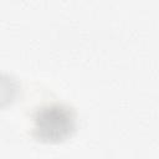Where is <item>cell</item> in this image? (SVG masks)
I'll return each instance as SVG.
<instances>
[{
	"label": "cell",
	"instance_id": "6da1fadb",
	"mask_svg": "<svg viewBox=\"0 0 159 159\" xmlns=\"http://www.w3.org/2000/svg\"><path fill=\"white\" fill-rule=\"evenodd\" d=\"M76 112L65 103L43 104L32 114V134L42 143H61L76 130Z\"/></svg>",
	"mask_w": 159,
	"mask_h": 159
},
{
	"label": "cell",
	"instance_id": "7a4b0ae2",
	"mask_svg": "<svg viewBox=\"0 0 159 159\" xmlns=\"http://www.w3.org/2000/svg\"><path fill=\"white\" fill-rule=\"evenodd\" d=\"M20 92L19 81L9 75L0 72V108L7 107L15 102Z\"/></svg>",
	"mask_w": 159,
	"mask_h": 159
}]
</instances>
